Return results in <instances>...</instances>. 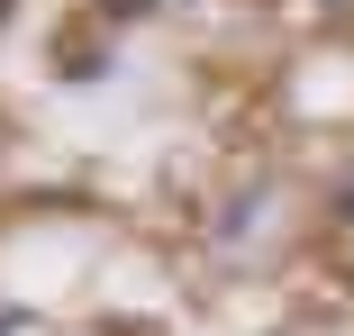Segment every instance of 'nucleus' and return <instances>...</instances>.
Listing matches in <instances>:
<instances>
[{
  "label": "nucleus",
  "instance_id": "3",
  "mask_svg": "<svg viewBox=\"0 0 354 336\" xmlns=\"http://www.w3.org/2000/svg\"><path fill=\"white\" fill-rule=\"evenodd\" d=\"M0 19H10V0H0Z\"/></svg>",
  "mask_w": 354,
  "mask_h": 336
},
{
  "label": "nucleus",
  "instance_id": "1",
  "mask_svg": "<svg viewBox=\"0 0 354 336\" xmlns=\"http://www.w3.org/2000/svg\"><path fill=\"white\" fill-rule=\"evenodd\" d=\"M19 327H28V318H19V309H0V336H19Z\"/></svg>",
  "mask_w": 354,
  "mask_h": 336
},
{
  "label": "nucleus",
  "instance_id": "2",
  "mask_svg": "<svg viewBox=\"0 0 354 336\" xmlns=\"http://www.w3.org/2000/svg\"><path fill=\"white\" fill-rule=\"evenodd\" d=\"M336 209H345V218H354V182H345V191H336Z\"/></svg>",
  "mask_w": 354,
  "mask_h": 336
}]
</instances>
